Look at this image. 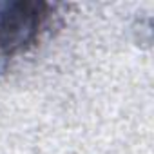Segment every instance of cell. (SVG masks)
Segmentation results:
<instances>
[{
  "mask_svg": "<svg viewBox=\"0 0 154 154\" xmlns=\"http://www.w3.org/2000/svg\"><path fill=\"white\" fill-rule=\"evenodd\" d=\"M44 2H9L0 6V56H13L33 45L47 20Z\"/></svg>",
  "mask_w": 154,
  "mask_h": 154,
  "instance_id": "cell-1",
  "label": "cell"
}]
</instances>
